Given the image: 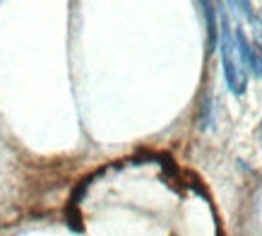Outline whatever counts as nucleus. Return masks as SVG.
<instances>
[{"mask_svg":"<svg viewBox=\"0 0 262 236\" xmlns=\"http://www.w3.org/2000/svg\"><path fill=\"white\" fill-rule=\"evenodd\" d=\"M222 63H224V77L226 85L233 94H243L248 85V70L241 58L238 44H236V34L231 29L229 17H222Z\"/></svg>","mask_w":262,"mask_h":236,"instance_id":"1","label":"nucleus"},{"mask_svg":"<svg viewBox=\"0 0 262 236\" xmlns=\"http://www.w3.org/2000/svg\"><path fill=\"white\" fill-rule=\"evenodd\" d=\"M236 44H238V51H241V58H243V65H246V70H250L255 77H262V51L260 46H255L250 44V39L246 36L243 29H236Z\"/></svg>","mask_w":262,"mask_h":236,"instance_id":"2","label":"nucleus"},{"mask_svg":"<svg viewBox=\"0 0 262 236\" xmlns=\"http://www.w3.org/2000/svg\"><path fill=\"white\" fill-rule=\"evenodd\" d=\"M257 135H260V145H262V123H260V130H257Z\"/></svg>","mask_w":262,"mask_h":236,"instance_id":"4","label":"nucleus"},{"mask_svg":"<svg viewBox=\"0 0 262 236\" xmlns=\"http://www.w3.org/2000/svg\"><path fill=\"white\" fill-rule=\"evenodd\" d=\"M202 10H205V17H207V32H209V39H207V53H212V51L216 48V36H219V27H216L214 8H212V3H202Z\"/></svg>","mask_w":262,"mask_h":236,"instance_id":"3","label":"nucleus"}]
</instances>
